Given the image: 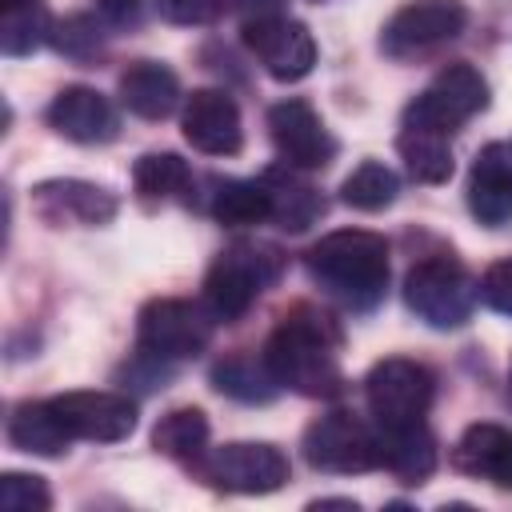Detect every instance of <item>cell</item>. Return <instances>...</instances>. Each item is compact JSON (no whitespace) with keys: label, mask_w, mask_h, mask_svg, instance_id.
<instances>
[{"label":"cell","mask_w":512,"mask_h":512,"mask_svg":"<svg viewBox=\"0 0 512 512\" xmlns=\"http://www.w3.org/2000/svg\"><path fill=\"white\" fill-rule=\"evenodd\" d=\"M484 108H488V80L480 76V68L456 60V64H444L428 80V88L404 108V128L448 136L472 116H480Z\"/></svg>","instance_id":"cell-6"},{"label":"cell","mask_w":512,"mask_h":512,"mask_svg":"<svg viewBox=\"0 0 512 512\" xmlns=\"http://www.w3.org/2000/svg\"><path fill=\"white\" fill-rule=\"evenodd\" d=\"M96 8H100V16H104L108 24H116V28L140 24V0H96Z\"/></svg>","instance_id":"cell-34"},{"label":"cell","mask_w":512,"mask_h":512,"mask_svg":"<svg viewBox=\"0 0 512 512\" xmlns=\"http://www.w3.org/2000/svg\"><path fill=\"white\" fill-rule=\"evenodd\" d=\"M308 276L348 312H372L388 292V240L368 228H340L304 252Z\"/></svg>","instance_id":"cell-2"},{"label":"cell","mask_w":512,"mask_h":512,"mask_svg":"<svg viewBox=\"0 0 512 512\" xmlns=\"http://www.w3.org/2000/svg\"><path fill=\"white\" fill-rule=\"evenodd\" d=\"M52 20L44 0H0V48L4 56H28L52 40Z\"/></svg>","instance_id":"cell-26"},{"label":"cell","mask_w":512,"mask_h":512,"mask_svg":"<svg viewBox=\"0 0 512 512\" xmlns=\"http://www.w3.org/2000/svg\"><path fill=\"white\" fill-rule=\"evenodd\" d=\"M312 508H356V500H316Z\"/></svg>","instance_id":"cell-36"},{"label":"cell","mask_w":512,"mask_h":512,"mask_svg":"<svg viewBox=\"0 0 512 512\" xmlns=\"http://www.w3.org/2000/svg\"><path fill=\"white\" fill-rule=\"evenodd\" d=\"M52 44L68 60H76V64H88V60H96L104 52V36H100V24L92 16H68V20H60L52 28Z\"/></svg>","instance_id":"cell-30"},{"label":"cell","mask_w":512,"mask_h":512,"mask_svg":"<svg viewBox=\"0 0 512 512\" xmlns=\"http://www.w3.org/2000/svg\"><path fill=\"white\" fill-rule=\"evenodd\" d=\"M308 4H324V0H308Z\"/></svg>","instance_id":"cell-38"},{"label":"cell","mask_w":512,"mask_h":512,"mask_svg":"<svg viewBox=\"0 0 512 512\" xmlns=\"http://www.w3.org/2000/svg\"><path fill=\"white\" fill-rule=\"evenodd\" d=\"M244 48L264 64V72L272 80H304L316 64V40L308 32V24L272 12V16H252L244 20Z\"/></svg>","instance_id":"cell-11"},{"label":"cell","mask_w":512,"mask_h":512,"mask_svg":"<svg viewBox=\"0 0 512 512\" xmlns=\"http://www.w3.org/2000/svg\"><path fill=\"white\" fill-rule=\"evenodd\" d=\"M184 140L204 156H236L244 144L240 108L224 88H196L180 116Z\"/></svg>","instance_id":"cell-14"},{"label":"cell","mask_w":512,"mask_h":512,"mask_svg":"<svg viewBox=\"0 0 512 512\" xmlns=\"http://www.w3.org/2000/svg\"><path fill=\"white\" fill-rule=\"evenodd\" d=\"M76 436L68 432V424L60 420V412L52 408V400H24L12 408L8 416V444L28 452V456H44L56 460L68 452Z\"/></svg>","instance_id":"cell-21"},{"label":"cell","mask_w":512,"mask_h":512,"mask_svg":"<svg viewBox=\"0 0 512 512\" xmlns=\"http://www.w3.org/2000/svg\"><path fill=\"white\" fill-rule=\"evenodd\" d=\"M464 24H468V8L460 0H408L384 24L380 52L392 60H412L456 40Z\"/></svg>","instance_id":"cell-10"},{"label":"cell","mask_w":512,"mask_h":512,"mask_svg":"<svg viewBox=\"0 0 512 512\" xmlns=\"http://www.w3.org/2000/svg\"><path fill=\"white\" fill-rule=\"evenodd\" d=\"M452 464L464 476L488 480L492 488L512 492V428L504 424H472L456 440Z\"/></svg>","instance_id":"cell-18"},{"label":"cell","mask_w":512,"mask_h":512,"mask_svg":"<svg viewBox=\"0 0 512 512\" xmlns=\"http://www.w3.org/2000/svg\"><path fill=\"white\" fill-rule=\"evenodd\" d=\"M264 188H268V204H272V224L284 228V232H304L312 228L320 216H324V196L292 168V164H272L264 176Z\"/></svg>","instance_id":"cell-20"},{"label":"cell","mask_w":512,"mask_h":512,"mask_svg":"<svg viewBox=\"0 0 512 512\" xmlns=\"http://www.w3.org/2000/svg\"><path fill=\"white\" fill-rule=\"evenodd\" d=\"M304 460L316 472H332V476H356V472H372L380 468V432L368 428L360 416L332 408L324 416H316L304 428Z\"/></svg>","instance_id":"cell-8"},{"label":"cell","mask_w":512,"mask_h":512,"mask_svg":"<svg viewBox=\"0 0 512 512\" xmlns=\"http://www.w3.org/2000/svg\"><path fill=\"white\" fill-rule=\"evenodd\" d=\"M52 408L76 440L92 444H116L136 428V400L124 392H64L52 396Z\"/></svg>","instance_id":"cell-13"},{"label":"cell","mask_w":512,"mask_h":512,"mask_svg":"<svg viewBox=\"0 0 512 512\" xmlns=\"http://www.w3.org/2000/svg\"><path fill=\"white\" fill-rule=\"evenodd\" d=\"M396 148H400V160H404V168H408L412 180H420V184H444L452 176L448 136L424 132V128H404L396 136Z\"/></svg>","instance_id":"cell-27"},{"label":"cell","mask_w":512,"mask_h":512,"mask_svg":"<svg viewBox=\"0 0 512 512\" xmlns=\"http://www.w3.org/2000/svg\"><path fill=\"white\" fill-rule=\"evenodd\" d=\"M152 448L180 464H200L208 452V416L200 408H172L152 428Z\"/></svg>","instance_id":"cell-24"},{"label":"cell","mask_w":512,"mask_h":512,"mask_svg":"<svg viewBox=\"0 0 512 512\" xmlns=\"http://www.w3.org/2000/svg\"><path fill=\"white\" fill-rule=\"evenodd\" d=\"M152 4L168 24H184V28L212 24L224 12V0H152Z\"/></svg>","instance_id":"cell-32"},{"label":"cell","mask_w":512,"mask_h":512,"mask_svg":"<svg viewBox=\"0 0 512 512\" xmlns=\"http://www.w3.org/2000/svg\"><path fill=\"white\" fill-rule=\"evenodd\" d=\"M268 136H272L280 160L292 168H324L336 156L332 132L324 128L320 112L300 96H288L268 108Z\"/></svg>","instance_id":"cell-12"},{"label":"cell","mask_w":512,"mask_h":512,"mask_svg":"<svg viewBox=\"0 0 512 512\" xmlns=\"http://www.w3.org/2000/svg\"><path fill=\"white\" fill-rule=\"evenodd\" d=\"M32 208L48 224H80V228H100L120 212V200L88 180H40L32 188Z\"/></svg>","instance_id":"cell-15"},{"label":"cell","mask_w":512,"mask_h":512,"mask_svg":"<svg viewBox=\"0 0 512 512\" xmlns=\"http://www.w3.org/2000/svg\"><path fill=\"white\" fill-rule=\"evenodd\" d=\"M476 292H480V300H484L492 312L512 316V256H508V260H496V264L480 276Z\"/></svg>","instance_id":"cell-33"},{"label":"cell","mask_w":512,"mask_h":512,"mask_svg":"<svg viewBox=\"0 0 512 512\" xmlns=\"http://www.w3.org/2000/svg\"><path fill=\"white\" fill-rule=\"evenodd\" d=\"M476 280L468 268L452 256H424L404 276V304L416 320H424L436 332H452L468 324L476 308Z\"/></svg>","instance_id":"cell-4"},{"label":"cell","mask_w":512,"mask_h":512,"mask_svg":"<svg viewBox=\"0 0 512 512\" xmlns=\"http://www.w3.org/2000/svg\"><path fill=\"white\" fill-rule=\"evenodd\" d=\"M236 8L248 12V20H252V16H272V12H280V0H236Z\"/></svg>","instance_id":"cell-35"},{"label":"cell","mask_w":512,"mask_h":512,"mask_svg":"<svg viewBox=\"0 0 512 512\" xmlns=\"http://www.w3.org/2000/svg\"><path fill=\"white\" fill-rule=\"evenodd\" d=\"M208 212L228 228H252L272 216L264 180H212Z\"/></svg>","instance_id":"cell-25"},{"label":"cell","mask_w":512,"mask_h":512,"mask_svg":"<svg viewBox=\"0 0 512 512\" xmlns=\"http://www.w3.org/2000/svg\"><path fill=\"white\" fill-rule=\"evenodd\" d=\"M212 384L216 392L240 400V404H268L276 396V380L264 364V356H224L216 368H212Z\"/></svg>","instance_id":"cell-28"},{"label":"cell","mask_w":512,"mask_h":512,"mask_svg":"<svg viewBox=\"0 0 512 512\" xmlns=\"http://www.w3.org/2000/svg\"><path fill=\"white\" fill-rule=\"evenodd\" d=\"M336 348H340L336 324L324 312L300 304L272 328L260 356H264V364L280 388L308 396V400H328L344 388Z\"/></svg>","instance_id":"cell-1"},{"label":"cell","mask_w":512,"mask_h":512,"mask_svg":"<svg viewBox=\"0 0 512 512\" xmlns=\"http://www.w3.org/2000/svg\"><path fill=\"white\" fill-rule=\"evenodd\" d=\"M396 192H400V180H396V172H392L388 164H380V160L356 164V168L344 176V184H340V200H344L348 208H356V212H380V208H388V204L396 200Z\"/></svg>","instance_id":"cell-29"},{"label":"cell","mask_w":512,"mask_h":512,"mask_svg":"<svg viewBox=\"0 0 512 512\" xmlns=\"http://www.w3.org/2000/svg\"><path fill=\"white\" fill-rule=\"evenodd\" d=\"M116 88H120V104L132 116H140V120H164L180 104V80L160 60H136V64H128L120 72Z\"/></svg>","instance_id":"cell-19"},{"label":"cell","mask_w":512,"mask_h":512,"mask_svg":"<svg viewBox=\"0 0 512 512\" xmlns=\"http://www.w3.org/2000/svg\"><path fill=\"white\" fill-rule=\"evenodd\" d=\"M380 432V468H388L400 484H424L436 472V436L428 424L376 428Z\"/></svg>","instance_id":"cell-22"},{"label":"cell","mask_w":512,"mask_h":512,"mask_svg":"<svg viewBox=\"0 0 512 512\" xmlns=\"http://www.w3.org/2000/svg\"><path fill=\"white\" fill-rule=\"evenodd\" d=\"M280 252L260 240H240L216 256V264L204 276V308L216 324H236L256 296L280 276Z\"/></svg>","instance_id":"cell-3"},{"label":"cell","mask_w":512,"mask_h":512,"mask_svg":"<svg viewBox=\"0 0 512 512\" xmlns=\"http://www.w3.org/2000/svg\"><path fill=\"white\" fill-rule=\"evenodd\" d=\"M468 212L488 228L512 220V140H492L476 152L468 172Z\"/></svg>","instance_id":"cell-17"},{"label":"cell","mask_w":512,"mask_h":512,"mask_svg":"<svg viewBox=\"0 0 512 512\" xmlns=\"http://www.w3.org/2000/svg\"><path fill=\"white\" fill-rule=\"evenodd\" d=\"M364 400L376 428L420 424L436 400V376L428 364L408 356H384L364 376Z\"/></svg>","instance_id":"cell-5"},{"label":"cell","mask_w":512,"mask_h":512,"mask_svg":"<svg viewBox=\"0 0 512 512\" xmlns=\"http://www.w3.org/2000/svg\"><path fill=\"white\" fill-rule=\"evenodd\" d=\"M508 404H512V364H508Z\"/></svg>","instance_id":"cell-37"},{"label":"cell","mask_w":512,"mask_h":512,"mask_svg":"<svg viewBox=\"0 0 512 512\" xmlns=\"http://www.w3.org/2000/svg\"><path fill=\"white\" fill-rule=\"evenodd\" d=\"M52 492L40 476L28 472H4L0 476V508L8 512H48Z\"/></svg>","instance_id":"cell-31"},{"label":"cell","mask_w":512,"mask_h":512,"mask_svg":"<svg viewBox=\"0 0 512 512\" xmlns=\"http://www.w3.org/2000/svg\"><path fill=\"white\" fill-rule=\"evenodd\" d=\"M132 184H136V196L144 204H168V200L188 204L196 176H192L188 160L176 152H144L132 164Z\"/></svg>","instance_id":"cell-23"},{"label":"cell","mask_w":512,"mask_h":512,"mask_svg":"<svg viewBox=\"0 0 512 512\" xmlns=\"http://www.w3.org/2000/svg\"><path fill=\"white\" fill-rule=\"evenodd\" d=\"M212 312L204 304L192 300H148L136 316V348L164 360V364H180L192 360L208 348L212 340Z\"/></svg>","instance_id":"cell-7"},{"label":"cell","mask_w":512,"mask_h":512,"mask_svg":"<svg viewBox=\"0 0 512 512\" xmlns=\"http://www.w3.org/2000/svg\"><path fill=\"white\" fill-rule=\"evenodd\" d=\"M196 472L220 488V492H240V496H264L284 488L288 480V456L276 444L264 440H236L216 452H204Z\"/></svg>","instance_id":"cell-9"},{"label":"cell","mask_w":512,"mask_h":512,"mask_svg":"<svg viewBox=\"0 0 512 512\" xmlns=\"http://www.w3.org/2000/svg\"><path fill=\"white\" fill-rule=\"evenodd\" d=\"M48 124L72 144H108L120 132L116 108L88 84H68L48 104Z\"/></svg>","instance_id":"cell-16"}]
</instances>
